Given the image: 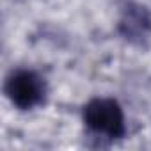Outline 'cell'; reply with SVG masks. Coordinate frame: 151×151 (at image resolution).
<instances>
[{
	"label": "cell",
	"mask_w": 151,
	"mask_h": 151,
	"mask_svg": "<svg viewBox=\"0 0 151 151\" xmlns=\"http://www.w3.org/2000/svg\"><path fill=\"white\" fill-rule=\"evenodd\" d=\"M82 119L86 128L109 142L126 135V121L123 107L114 98H93L84 105Z\"/></svg>",
	"instance_id": "obj_1"
},
{
	"label": "cell",
	"mask_w": 151,
	"mask_h": 151,
	"mask_svg": "<svg viewBox=\"0 0 151 151\" xmlns=\"http://www.w3.org/2000/svg\"><path fill=\"white\" fill-rule=\"evenodd\" d=\"M4 93L20 110H32L46 100V82L34 69H14L7 75Z\"/></svg>",
	"instance_id": "obj_2"
},
{
	"label": "cell",
	"mask_w": 151,
	"mask_h": 151,
	"mask_svg": "<svg viewBox=\"0 0 151 151\" xmlns=\"http://www.w3.org/2000/svg\"><path fill=\"white\" fill-rule=\"evenodd\" d=\"M119 36L132 45H144L151 36V13L146 6L137 2H124L121 6L119 22H117Z\"/></svg>",
	"instance_id": "obj_3"
}]
</instances>
